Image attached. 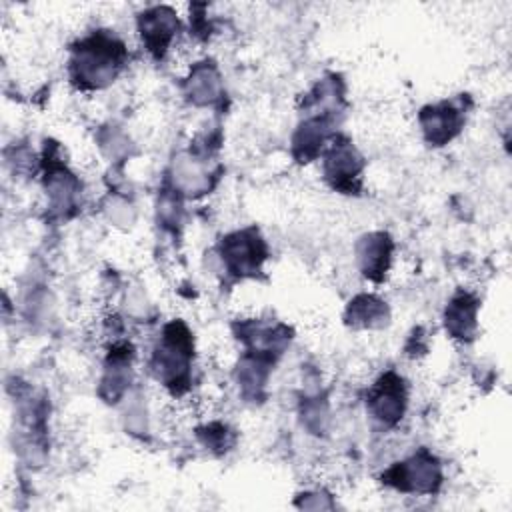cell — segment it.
<instances>
[{
  "mask_svg": "<svg viewBox=\"0 0 512 512\" xmlns=\"http://www.w3.org/2000/svg\"><path fill=\"white\" fill-rule=\"evenodd\" d=\"M70 76L78 88H102L116 78L126 60V50L120 40L98 32L72 48Z\"/></svg>",
  "mask_w": 512,
  "mask_h": 512,
  "instance_id": "1",
  "label": "cell"
},
{
  "mask_svg": "<svg viewBox=\"0 0 512 512\" xmlns=\"http://www.w3.org/2000/svg\"><path fill=\"white\" fill-rule=\"evenodd\" d=\"M192 336L182 322H172L164 328L162 346L154 354V370L166 386H176L188 376V364L192 358Z\"/></svg>",
  "mask_w": 512,
  "mask_h": 512,
  "instance_id": "2",
  "label": "cell"
},
{
  "mask_svg": "<svg viewBox=\"0 0 512 512\" xmlns=\"http://www.w3.org/2000/svg\"><path fill=\"white\" fill-rule=\"evenodd\" d=\"M382 478L386 484L396 486L398 490L434 492L440 484V466L434 456L422 450L412 460L390 468Z\"/></svg>",
  "mask_w": 512,
  "mask_h": 512,
  "instance_id": "3",
  "label": "cell"
},
{
  "mask_svg": "<svg viewBox=\"0 0 512 512\" xmlns=\"http://www.w3.org/2000/svg\"><path fill=\"white\" fill-rule=\"evenodd\" d=\"M222 254L228 270L236 276L254 274L260 268V262L266 258L264 242L254 228L226 236L222 242Z\"/></svg>",
  "mask_w": 512,
  "mask_h": 512,
  "instance_id": "4",
  "label": "cell"
},
{
  "mask_svg": "<svg viewBox=\"0 0 512 512\" xmlns=\"http://www.w3.org/2000/svg\"><path fill=\"white\" fill-rule=\"evenodd\" d=\"M324 170H326V178L334 188L344 190L346 194H352L358 190V186L352 180L358 178L362 170V158L358 156V152L348 140L344 142L336 140L326 154Z\"/></svg>",
  "mask_w": 512,
  "mask_h": 512,
  "instance_id": "5",
  "label": "cell"
},
{
  "mask_svg": "<svg viewBox=\"0 0 512 512\" xmlns=\"http://www.w3.org/2000/svg\"><path fill=\"white\" fill-rule=\"evenodd\" d=\"M464 110L456 108L452 102H442L438 106H428L420 112V122L426 134V140L434 146H442L452 140L462 124H464Z\"/></svg>",
  "mask_w": 512,
  "mask_h": 512,
  "instance_id": "6",
  "label": "cell"
},
{
  "mask_svg": "<svg viewBox=\"0 0 512 512\" xmlns=\"http://www.w3.org/2000/svg\"><path fill=\"white\" fill-rule=\"evenodd\" d=\"M138 26L148 50L156 58H162L168 50V44L174 38V32L178 30V18L170 8L162 6V8H152L140 14Z\"/></svg>",
  "mask_w": 512,
  "mask_h": 512,
  "instance_id": "7",
  "label": "cell"
},
{
  "mask_svg": "<svg viewBox=\"0 0 512 512\" xmlns=\"http://www.w3.org/2000/svg\"><path fill=\"white\" fill-rule=\"evenodd\" d=\"M406 404V394H404V382L396 374L388 372L378 380L370 394V408L386 424H394L402 418Z\"/></svg>",
  "mask_w": 512,
  "mask_h": 512,
  "instance_id": "8",
  "label": "cell"
},
{
  "mask_svg": "<svg viewBox=\"0 0 512 512\" xmlns=\"http://www.w3.org/2000/svg\"><path fill=\"white\" fill-rule=\"evenodd\" d=\"M360 250V260H362V270L366 276L372 280H380L386 274L388 262H390V250L392 242L386 234H372L364 238Z\"/></svg>",
  "mask_w": 512,
  "mask_h": 512,
  "instance_id": "9",
  "label": "cell"
},
{
  "mask_svg": "<svg viewBox=\"0 0 512 512\" xmlns=\"http://www.w3.org/2000/svg\"><path fill=\"white\" fill-rule=\"evenodd\" d=\"M478 302L470 294H458L446 308V328L454 338H470L476 326Z\"/></svg>",
  "mask_w": 512,
  "mask_h": 512,
  "instance_id": "10",
  "label": "cell"
},
{
  "mask_svg": "<svg viewBox=\"0 0 512 512\" xmlns=\"http://www.w3.org/2000/svg\"><path fill=\"white\" fill-rule=\"evenodd\" d=\"M386 320V306L374 296H358L350 302L348 308V322L354 326H374V320Z\"/></svg>",
  "mask_w": 512,
  "mask_h": 512,
  "instance_id": "11",
  "label": "cell"
}]
</instances>
